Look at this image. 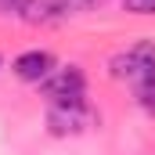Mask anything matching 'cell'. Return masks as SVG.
I'll return each instance as SVG.
<instances>
[{"instance_id": "obj_3", "label": "cell", "mask_w": 155, "mask_h": 155, "mask_svg": "<svg viewBox=\"0 0 155 155\" xmlns=\"http://www.w3.org/2000/svg\"><path fill=\"white\" fill-rule=\"evenodd\" d=\"M43 94H47V101L83 97V94H87V76L79 72L76 65H69V69H54L51 76L43 79Z\"/></svg>"}, {"instance_id": "obj_4", "label": "cell", "mask_w": 155, "mask_h": 155, "mask_svg": "<svg viewBox=\"0 0 155 155\" xmlns=\"http://www.w3.org/2000/svg\"><path fill=\"white\" fill-rule=\"evenodd\" d=\"M54 72V54L51 51H25L15 58V76L25 83H43Z\"/></svg>"}, {"instance_id": "obj_2", "label": "cell", "mask_w": 155, "mask_h": 155, "mask_svg": "<svg viewBox=\"0 0 155 155\" xmlns=\"http://www.w3.org/2000/svg\"><path fill=\"white\" fill-rule=\"evenodd\" d=\"M108 69H112V76H116V79H126V83L141 79L144 72H152V69H155V43H152V40L134 43L130 51H123V54H116V58L108 61Z\"/></svg>"}, {"instance_id": "obj_7", "label": "cell", "mask_w": 155, "mask_h": 155, "mask_svg": "<svg viewBox=\"0 0 155 155\" xmlns=\"http://www.w3.org/2000/svg\"><path fill=\"white\" fill-rule=\"evenodd\" d=\"M130 15H155V0H123Z\"/></svg>"}, {"instance_id": "obj_8", "label": "cell", "mask_w": 155, "mask_h": 155, "mask_svg": "<svg viewBox=\"0 0 155 155\" xmlns=\"http://www.w3.org/2000/svg\"><path fill=\"white\" fill-rule=\"evenodd\" d=\"M0 65H4V61H0Z\"/></svg>"}, {"instance_id": "obj_6", "label": "cell", "mask_w": 155, "mask_h": 155, "mask_svg": "<svg viewBox=\"0 0 155 155\" xmlns=\"http://www.w3.org/2000/svg\"><path fill=\"white\" fill-rule=\"evenodd\" d=\"M90 0H47V11H58V15H76L83 11Z\"/></svg>"}, {"instance_id": "obj_1", "label": "cell", "mask_w": 155, "mask_h": 155, "mask_svg": "<svg viewBox=\"0 0 155 155\" xmlns=\"http://www.w3.org/2000/svg\"><path fill=\"white\" fill-rule=\"evenodd\" d=\"M90 123H94V108H90L83 97H61V101H51V108H47V126H51V134H58V137H65V134H83Z\"/></svg>"}, {"instance_id": "obj_5", "label": "cell", "mask_w": 155, "mask_h": 155, "mask_svg": "<svg viewBox=\"0 0 155 155\" xmlns=\"http://www.w3.org/2000/svg\"><path fill=\"white\" fill-rule=\"evenodd\" d=\"M130 87H134V94H137V105H141L148 116H155V69L144 72L141 79H134Z\"/></svg>"}]
</instances>
